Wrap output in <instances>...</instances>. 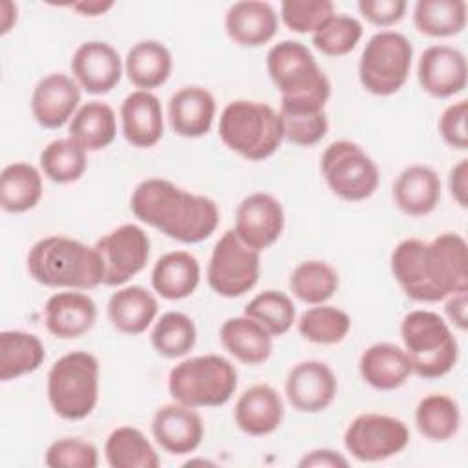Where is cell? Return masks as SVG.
Listing matches in <instances>:
<instances>
[{"label": "cell", "instance_id": "7dc6e473", "mask_svg": "<svg viewBox=\"0 0 468 468\" xmlns=\"http://www.w3.org/2000/svg\"><path fill=\"white\" fill-rule=\"evenodd\" d=\"M466 117H468V102L464 99L446 106L439 117V133L442 141L453 150L468 148Z\"/></svg>", "mask_w": 468, "mask_h": 468}, {"label": "cell", "instance_id": "30bf717a", "mask_svg": "<svg viewBox=\"0 0 468 468\" xmlns=\"http://www.w3.org/2000/svg\"><path fill=\"white\" fill-rule=\"evenodd\" d=\"M260 278V252L227 230L216 241L208 265V287L223 298H238L254 289Z\"/></svg>", "mask_w": 468, "mask_h": 468}, {"label": "cell", "instance_id": "f35d334b", "mask_svg": "<svg viewBox=\"0 0 468 468\" xmlns=\"http://www.w3.org/2000/svg\"><path fill=\"white\" fill-rule=\"evenodd\" d=\"M197 340L194 320L179 311H168L157 318L150 333V344L165 358L188 355Z\"/></svg>", "mask_w": 468, "mask_h": 468}, {"label": "cell", "instance_id": "bcb514c9", "mask_svg": "<svg viewBox=\"0 0 468 468\" xmlns=\"http://www.w3.org/2000/svg\"><path fill=\"white\" fill-rule=\"evenodd\" d=\"M44 463L49 468H97L99 452L90 441L62 437L48 446Z\"/></svg>", "mask_w": 468, "mask_h": 468}, {"label": "cell", "instance_id": "cb8c5ba5", "mask_svg": "<svg viewBox=\"0 0 468 468\" xmlns=\"http://www.w3.org/2000/svg\"><path fill=\"white\" fill-rule=\"evenodd\" d=\"M389 267L395 282L410 300L422 303H433L441 300L428 278L426 241L419 238L402 239L391 250Z\"/></svg>", "mask_w": 468, "mask_h": 468}, {"label": "cell", "instance_id": "ffe728a7", "mask_svg": "<svg viewBox=\"0 0 468 468\" xmlns=\"http://www.w3.org/2000/svg\"><path fill=\"white\" fill-rule=\"evenodd\" d=\"M97 322V305L91 296L77 289H66L48 298L44 325L49 335L62 340L84 336Z\"/></svg>", "mask_w": 468, "mask_h": 468}, {"label": "cell", "instance_id": "3957f363", "mask_svg": "<svg viewBox=\"0 0 468 468\" xmlns=\"http://www.w3.org/2000/svg\"><path fill=\"white\" fill-rule=\"evenodd\" d=\"M265 64L280 91V108L324 110L331 82L305 44L282 40L269 49Z\"/></svg>", "mask_w": 468, "mask_h": 468}, {"label": "cell", "instance_id": "db71d44e", "mask_svg": "<svg viewBox=\"0 0 468 468\" xmlns=\"http://www.w3.org/2000/svg\"><path fill=\"white\" fill-rule=\"evenodd\" d=\"M0 33L5 35L9 33V29L15 26L16 22V4L9 2V0H4L2 5H0Z\"/></svg>", "mask_w": 468, "mask_h": 468}, {"label": "cell", "instance_id": "ac0fdd59", "mask_svg": "<svg viewBox=\"0 0 468 468\" xmlns=\"http://www.w3.org/2000/svg\"><path fill=\"white\" fill-rule=\"evenodd\" d=\"M152 435L165 452L186 455L199 448L205 426L196 408L174 400L155 410L152 417Z\"/></svg>", "mask_w": 468, "mask_h": 468}, {"label": "cell", "instance_id": "74e56055", "mask_svg": "<svg viewBox=\"0 0 468 468\" xmlns=\"http://www.w3.org/2000/svg\"><path fill=\"white\" fill-rule=\"evenodd\" d=\"M289 289L303 303H325L338 289V272L327 261L305 260L291 272Z\"/></svg>", "mask_w": 468, "mask_h": 468}, {"label": "cell", "instance_id": "f5cc1de1", "mask_svg": "<svg viewBox=\"0 0 468 468\" xmlns=\"http://www.w3.org/2000/svg\"><path fill=\"white\" fill-rule=\"evenodd\" d=\"M113 5V2H75L71 4V9L80 13L82 16H101Z\"/></svg>", "mask_w": 468, "mask_h": 468}, {"label": "cell", "instance_id": "5bb4252c", "mask_svg": "<svg viewBox=\"0 0 468 468\" xmlns=\"http://www.w3.org/2000/svg\"><path fill=\"white\" fill-rule=\"evenodd\" d=\"M428 278L441 300L468 291V247L461 234L442 232L426 243Z\"/></svg>", "mask_w": 468, "mask_h": 468}, {"label": "cell", "instance_id": "ba28073f", "mask_svg": "<svg viewBox=\"0 0 468 468\" xmlns=\"http://www.w3.org/2000/svg\"><path fill=\"white\" fill-rule=\"evenodd\" d=\"M413 60L411 42L399 31L382 29L369 37L358 60V79L377 97L397 93L408 80Z\"/></svg>", "mask_w": 468, "mask_h": 468}, {"label": "cell", "instance_id": "816d5d0a", "mask_svg": "<svg viewBox=\"0 0 468 468\" xmlns=\"http://www.w3.org/2000/svg\"><path fill=\"white\" fill-rule=\"evenodd\" d=\"M446 316L450 324H453L457 329L466 331L468 327V291H459L450 296H446Z\"/></svg>", "mask_w": 468, "mask_h": 468}, {"label": "cell", "instance_id": "d6a6232c", "mask_svg": "<svg viewBox=\"0 0 468 468\" xmlns=\"http://www.w3.org/2000/svg\"><path fill=\"white\" fill-rule=\"evenodd\" d=\"M46 358L42 340L27 331L0 333V380L9 382L37 371Z\"/></svg>", "mask_w": 468, "mask_h": 468}, {"label": "cell", "instance_id": "f907efd6", "mask_svg": "<svg viewBox=\"0 0 468 468\" xmlns=\"http://www.w3.org/2000/svg\"><path fill=\"white\" fill-rule=\"evenodd\" d=\"M448 186H450V194L457 201V205L466 208V203H468V159H461L457 165L452 166L450 176H448Z\"/></svg>", "mask_w": 468, "mask_h": 468}, {"label": "cell", "instance_id": "f1b7e54d", "mask_svg": "<svg viewBox=\"0 0 468 468\" xmlns=\"http://www.w3.org/2000/svg\"><path fill=\"white\" fill-rule=\"evenodd\" d=\"M152 287L165 300H183L190 296L201 280V267L194 254L170 250L163 254L152 269Z\"/></svg>", "mask_w": 468, "mask_h": 468}, {"label": "cell", "instance_id": "8992f818", "mask_svg": "<svg viewBox=\"0 0 468 468\" xmlns=\"http://www.w3.org/2000/svg\"><path fill=\"white\" fill-rule=\"evenodd\" d=\"M238 388V371L221 355H197L176 364L168 373V393L190 408L227 404Z\"/></svg>", "mask_w": 468, "mask_h": 468}, {"label": "cell", "instance_id": "484cf974", "mask_svg": "<svg viewBox=\"0 0 468 468\" xmlns=\"http://www.w3.org/2000/svg\"><path fill=\"white\" fill-rule=\"evenodd\" d=\"M391 196L406 216H428L441 201V177L426 165H410L397 176Z\"/></svg>", "mask_w": 468, "mask_h": 468}, {"label": "cell", "instance_id": "44dd1931", "mask_svg": "<svg viewBox=\"0 0 468 468\" xmlns=\"http://www.w3.org/2000/svg\"><path fill=\"white\" fill-rule=\"evenodd\" d=\"M121 132L135 148L155 146L165 130L163 106L157 95L144 90L128 93L121 104Z\"/></svg>", "mask_w": 468, "mask_h": 468}, {"label": "cell", "instance_id": "9a60e30c", "mask_svg": "<svg viewBox=\"0 0 468 468\" xmlns=\"http://www.w3.org/2000/svg\"><path fill=\"white\" fill-rule=\"evenodd\" d=\"M338 380L333 369L320 360H303L292 366L285 378L289 404L302 413H318L336 397Z\"/></svg>", "mask_w": 468, "mask_h": 468}, {"label": "cell", "instance_id": "e575fe53", "mask_svg": "<svg viewBox=\"0 0 468 468\" xmlns=\"http://www.w3.org/2000/svg\"><path fill=\"white\" fill-rule=\"evenodd\" d=\"M104 457L112 468H157L161 464L152 442L133 426H119L108 435Z\"/></svg>", "mask_w": 468, "mask_h": 468}, {"label": "cell", "instance_id": "7402d4cb", "mask_svg": "<svg viewBox=\"0 0 468 468\" xmlns=\"http://www.w3.org/2000/svg\"><path fill=\"white\" fill-rule=\"evenodd\" d=\"M280 15L269 2L241 0L225 13L229 38L243 48H260L271 42L278 31Z\"/></svg>", "mask_w": 468, "mask_h": 468}, {"label": "cell", "instance_id": "f6af8a7d", "mask_svg": "<svg viewBox=\"0 0 468 468\" xmlns=\"http://www.w3.org/2000/svg\"><path fill=\"white\" fill-rule=\"evenodd\" d=\"M333 15L335 4L329 0H285L280 5L282 22L294 33L313 35Z\"/></svg>", "mask_w": 468, "mask_h": 468}, {"label": "cell", "instance_id": "d590c367", "mask_svg": "<svg viewBox=\"0 0 468 468\" xmlns=\"http://www.w3.org/2000/svg\"><path fill=\"white\" fill-rule=\"evenodd\" d=\"M464 0H419L413 7V24L419 33L431 38L459 35L466 26Z\"/></svg>", "mask_w": 468, "mask_h": 468}, {"label": "cell", "instance_id": "52a82bcc", "mask_svg": "<svg viewBox=\"0 0 468 468\" xmlns=\"http://www.w3.org/2000/svg\"><path fill=\"white\" fill-rule=\"evenodd\" d=\"M101 366L88 351H69L57 358L48 373V400L51 410L66 420H82L99 400Z\"/></svg>", "mask_w": 468, "mask_h": 468}, {"label": "cell", "instance_id": "603a6c76", "mask_svg": "<svg viewBox=\"0 0 468 468\" xmlns=\"http://www.w3.org/2000/svg\"><path fill=\"white\" fill-rule=\"evenodd\" d=\"M283 400L269 384L247 388L234 406L236 426L252 437H265L276 431L283 420Z\"/></svg>", "mask_w": 468, "mask_h": 468}, {"label": "cell", "instance_id": "4dcf8cb0", "mask_svg": "<svg viewBox=\"0 0 468 468\" xmlns=\"http://www.w3.org/2000/svg\"><path fill=\"white\" fill-rule=\"evenodd\" d=\"M124 71L137 90L150 91L168 80L172 73V55L159 40H139L126 53Z\"/></svg>", "mask_w": 468, "mask_h": 468}, {"label": "cell", "instance_id": "8d00e7d4", "mask_svg": "<svg viewBox=\"0 0 468 468\" xmlns=\"http://www.w3.org/2000/svg\"><path fill=\"white\" fill-rule=\"evenodd\" d=\"M415 424H417V430L426 439L435 442H444L459 431V426H461L459 404L444 393L426 395L419 400L415 408Z\"/></svg>", "mask_w": 468, "mask_h": 468}, {"label": "cell", "instance_id": "2e32d148", "mask_svg": "<svg viewBox=\"0 0 468 468\" xmlns=\"http://www.w3.org/2000/svg\"><path fill=\"white\" fill-rule=\"evenodd\" d=\"M466 58L457 48L435 44L422 51L417 64V79L428 95L448 99L466 88Z\"/></svg>", "mask_w": 468, "mask_h": 468}, {"label": "cell", "instance_id": "8fae6325", "mask_svg": "<svg viewBox=\"0 0 468 468\" xmlns=\"http://www.w3.org/2000/svg\"><path fill=\"white\" fill-rule=\"evenodd\" d=\"M410 442L404 420L384 413L356 415L344 433V446L362 463H378L400 453Z\"/></svg>", "mask_w": 468, "mask_h": 468}, {"label": "cell", "instance_id": "7bdbcfd3", "mask_svg": "<svg viewBox=\"0 0 468 468\" xmlns=\"http://www.w3.org/2000/svg\"><path fill=\"white\" fill-rule=\"evenodd\" d=\"M362 33V24L355 16L335 13L311 35V40L322 55L344 57L356 48Z\"/></svg>", "mask_w": 468, "mask_h": 468}, {"label": "cell", "instance_id": "836d02e7", "mask_svg": "<svg viewBox=\"0 0 468 468\" xmlns=\"http://www.w3.org/2000/svg\"><path fill=\"white\" fill-rule=\"evenodd\" d=\"M42 176L29 163H11L0 174V205L4 212L22 214L42 199Z\"/></svg>", "mask_w": 468, "mask_h": 468}, {"label": "cell", "instance_id": "4fadbf2b", "mask_svg": "<svg viewBox=\"0 0 468 468\" xmlns=\"http://www.w3.org/2000/svg\"><path fill=\"white\" fill-rule=\"evenodd\" d=\"M283 227V207L267 192L249 194L236 208L234 232L245 245L258 252L274 245L280 239Z\"/></svg>", "mask_w": 468, "mask_h": 468}, {"label": "cell", "instance_id": "ee69618b", "mask_svg": "<svg viewBox=\"0 0 468 468\" xmlns=\"http://www.w3.org/2000/svg\"><path fill=\"white\" fill-rule=\"evenodd\" d=\"M283 137L298 146H313L320 143L329 128L324 110H294L280 108Z\"/></svg>", "mask_w": 468, "mask_h": 468}, {"label": "cell", "instance_id": "d6986e66", "mask_svg": "<svg viewBox=\"0 0 468 468\" xmlns=\"http://www.w3.org/2000/svg\"><path fill=\"white\" fill-rule=\"evenodd\" d=\"M80 102V86L66 73H49L42 77L31 93V115L48 130L64 126Z\"/></svg>", "mask_w": 468, "mask_h": 468}, {"label": "cell", "instance_id": "ab89813d", "mask_svg": "<svg viewBox=\"0 0 468 468\" xmlns=\"http://www.w3.org/2000/svg\"><path fill=\"white\" fill-rule=\"evenodd\" d=\"M88 166L86 150L71 137L53 139L40 152L42 174L58 185L73 183L82 177Z\"/></svg>", "mask_w": 468, "mask_h": 468}, {"label": "cell", "instance_id": "b9f144b4", "mask_svg": "<svg viewBox=\"0 0 468 468\" xmlns=\"http://www.w3.org/2000/svg\"><path fill=\"white\" fill-rule=\"evenodd\" d=\"M245 314L260 322L272 336H282L292 327L296 309L285 292L269 289L256 294L245 305Z\"/></svg>", "mask_w": 468, "mask_h": 468}, {"label": "cell", "instance_id": "7c38bea8", "mask_svg": "<svg viewBox=\"0 0 468 468\" xmlns=\"http://www.w3.org/2000/svg\"><path fill=\"white\" fill-rule=\"evenodd\" d=\"M102 263V283L108 287L124 285L139 274L150 258V238L135 223H124L104 234L93 245Z\"/></svg>", "mask_w": 468, "mask_h": 468}, {"label": "cell", "instance_id": "5b68a950", "mask_svg": "<svg viewBox=\"0 0 468 468\" xmlns=\"http://www.w3.org/2000/svg\"><path fill=\"white\" fill-rule=\"evenodd\" d=\"M400 338L411 371L422 378H441L457 364V340L448 322L435 311H410L400 322Z\"/></svg>", "mask_w": 468, "mask_h": 468}, {"label": "cell", "instance_id": "4316f807", "mask_svg": "<svg viewBox=\"0 0 468 468\" xmlns=\"http://www.w3.org/2000/svg\"><path fill=\"white\" fill-rule=\"evenodd\" d=\"M157 311V298L143 285H126L117 289L106 305L112 327L128 336L144 333L155 320Z\"/></svg>", "mask_w": 468, "mask_h": 468}, {"label": "cell", "instance_id": "60d3db41", "mask_svg": "<svg viewBox=\"0 0 468 468\" xmlns=\"http://www.w3.org/2000/svg\"><path fill=\"white\" fill-rule=\"evenodd\" d=\"M351 329V318L346 311L318 303L302 313L298 320V333L311 344L333 346L342 342Z\"/></svg>", "mask_w": 468, "mask_h": 468}, {"label": "cell", "instance_id": "7a4b0ae2", "mask_svg": "<svg viewBox=\"0 0 468 468\" xmlns=\"http://www.w3.org/2000/svg\"><path fill=\"white\" fill-rule=\"evenodd\" d=\"M29 276L53 289L88 291L102 283V263L95 247L68 238L46 236L38 239L27 252Z\"/></svg>", "mask_w": 468, "mask_h": 468}, {"label": "cell", "instance_id": "e0dca14e", "mask_svg": "<svg viewBox=\"0 0 468 468\" xmlns=\"http://www.w3.org/2000/svg\"><path fill=\"white\" fill-rule=\"evenodd\" d=\"M75 82L91 95L112 91L122 75L119 51L102 40L82 42L69 62Z\"/></svg>", "mask_w": 468, "mask_h": 468}, {"label": "cell", "instance_id": "f546056e", "mask_svg": "<svg viewBox=\"0 0 468 468\" xmlns=\"http://www.w3.org/2000/svg\"><path fill=\"white\" fill-rule=\"evenodd\" d=\"M219 340L229 355L247 366L263 364L272 353V335L247 314L225 320Z\"/></svg>", "mask_w": 468, "mask_h": 468}, {"label": "cell", "instance_id": "83f0119b", "mask_svg": "<svg viewBox=\"0 0 468 468\" xmlns=\"http://www.w3.org/2000/svg\"><path fill=\"white\" fill-rule=\"evenodd\" d=\"M358 371L366 384L380 391L400 388L413 373L406 351L391 342L369 346L360 355Z\"/></svg>", "mask_w": 468, "mask_h": 468}, {"label": "cell", "instance_id": "6da1fadb", "mask_svg": "<svg viewBox=\"0 0 468 468\" xmlns=\"http://www.w3.org/2000/svg\"><path fill=\"white\" fill-rule=\"evenodd\" d=\"M130 208L139 221L181 243H199L210 238L219 223L214 199L192 194L161 177L141 181L132 192Z\"/></svg>", "mask_w": 468, "mask_h": 468}, {"label": "cell", "instance_id": "1f68e13d", "mask_svg": "<svg viewBox=\"0 0 468 468\" xmlns=\"http://www.w3.org/2000/svg\"><path fill=\"white\" fill-rule=\"evenodd\" d=\"M68 137L86 152H99L110 146L117 135V117L110 104L90 101L82 104L69 121Z\"/></svg>", "mask_w": 468, "mask_h": 468}, {"label": "cell", "instance_id": "277c9868", "mask_svg": "<svg viewBox=\"0 0 468 468\" xmlns=\"http://www.w3.org/2000/svg\"><path fill=\"white\" fill-rule=\"evenodd\" d=\"M218 135L229 150L247 161L271 157L285 139L280 113L267 102L247 99L232 101L223 108Z\"/></svg>", "mask_w": 468, "mask_h": 468}, {"label": "cell", "instance_id": "d4e9b609", "mask_svg": "<svg viewBox=\"0 0 468 468\" xmlns=\"http://www.w3.org/2000/svg\"><path fill=\"white\" fill-rule=\"evenodd\" d=\"M216 117V99L201 86H185L168 101L172 130L186 139L203 137L210 132Z\"/></svg>", "mask_w": 468, "mask_h": 468}, {"label": "cell", "instance_id": "681fc988", "mask_svg": "<svg viewBox=\"0 0 468 468\" xmlns=\"http://www.w3.org/2000/svg\"><path fill=\"white\" fill-rule=\"evenodd\" d=\"M347 464L349 461L340 452L329 448L311 450L298 461L300 468H346Z\"/></svg>", "mask_w": 468, "mask_h": 468}, {"label": "cell", "instance_id": "9c48e42d", "mask_svg": "<svg viewBox=\"0 0 468 468\" xmlns=\"http://www.w3.org/2000/svg\"><path fill=\"white\" fill-rule=\"evenodd\" d=\"M320 172L329 190L344 201H364L375 194L380 172L375 161L353 141H333L322 154Z\"/></svg>", "mask_w": 468, "mask_h": 468}, {"label": "cell", "instance_id": "c3c4849f", "mask_svg": "<svg viewBox=\"0 0 468 468\" xmlns=\"http://www.w3.org/2000/svg\"><path fill=\"white\" fill-rule=\"evenodd\" d=\"M356 7L369 24L389 27L404 18L408 4L404 0H360Z\"/></svg>", "mask_w": 468, "mask_h": 468}]
</instances>
